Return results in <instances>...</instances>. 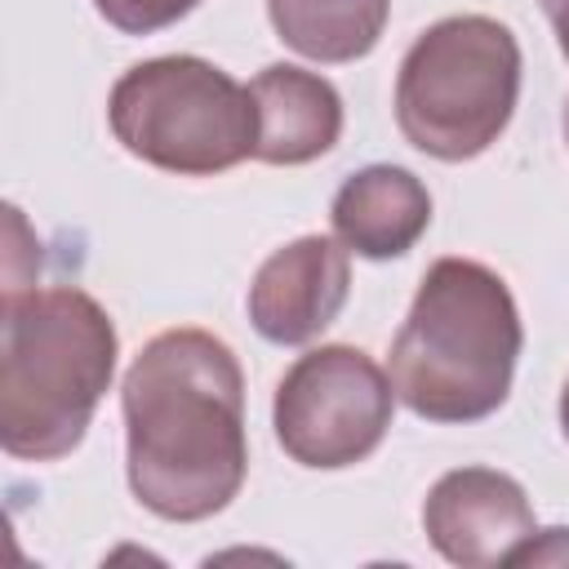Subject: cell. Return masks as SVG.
Segmentation results:
<instances>
[{"label": "cell", "instance_id": "cell-10", "mask_svg": "<svg viewBox=\"0 0 569 569\" xmlns=\"http://www.w3.org/2000/svg\"><path fill=\"white\" fill-rule=\"evenodd\" d=\"M329 222L347 253L387 262L409 253L431 227V191L400 164H365L338 187Z\"/></svg>", "mask_w": 569, "mask_h": 569}, {"label": "cell", "instance_id": "cell-3", "mask_svg": "<svg viewBox=\"0 0 569 569\" xmlns=\"http://www.w3.org/2000/svg\"><path fill=\"white\" fill-rule=\"evenodd\" d=\"M120 338L98 298L76 284L4 293L0 445L22 462L67 458L116 378Z\"/></svg>", "mask_w": 569, "mask_h": 569}, {"label": "cell", "instance_id": "cell-11", "mask_svg": "<svg viewBox=\"0 0 569 569\" xmlns=\"http://www.w3.org/2000/svg\"><path fill=\"white\" fill-rule=\"evenodd\" d=\"M276 36L311 62L365 58L391 13V0H267Z\"/></svg>", "mask_w": 569, "mask_h": 569}, {"label": "cell", "instance_id": "cell-12", "mask_svg": "<svg viewBox=\"0 0 569 569\" xmlns=\"http://www.w3.org/2000/svg\"><path fill=\"white\" fill-rule=\"evenodd\" d=\"M200 0H93V9L124 36H151L160 27H173Z\"/></svg>", "mask_w": 569, "mask_h": 569}, {"label": "cell", "instance_id": "cell-8", "mask_svg": "<svg viewBox=\"0 0 569 569\" xmlns=\"http://www.w3.org/2000/svg\"><path fill=\"white\" fill-rule=\"evenodd\" d=\"M351 293L347 244L329 236H298L276 249L249 284V320L276 347H302L325 333Z\"/></svg>", "mask_w": 569, "mask_h": 569}, {"label": "cell", "instance_id": "cell-13", "mask_svg": "<svg viewBox=\"0 0 569 569\" xmlns=\"http://www.w3.org/2000/svg\"><path fill=\"white\" fill-rule=\"evenodd\" d=\"M511 565H569V529H533Z\"/></svg>", "mask_w": 569, "mask_h": 569}, {"label": "cell", "instance_id": "cell-14", "mask_svg": "<svg viewBox=\"0 0 569 569\" xmlns=\"http://www.w3.org/2000/svg\"><path fill=\"white\" fill-rule=\"evenodd\" d=\"M538 4H542L547 22H551V31H556V44H560V53L569 58V0H538Z\"/></svg>", "mask_w": 569, "mask_h": 569}, {"label": "cell", "instance_id": "cell-5", "mask_svg": "<svg viewBox=\"0 0 569 569\" xmlns=\"http://www.w3.org/2000/svg\"><path fill=\"white\" fill-rule=\"evenodd\" d=\"M116 142L151 169L213 178L258 147V111L240 80L196 53L133 62L107 98Z\"/></svg>", "mask_w": 569, "mask_h": 569}, {"label": "cell", "instance_id": "cell-15", "mask_svg": "<svg viewBox=\"0 0 569 569\" xmlns=\"http://www.w3.org/2000/svg\"><path fill=\"white\" fill-rule=\"evenodd\" d=\"M560 431H565V440H569V382H565V391H560Z\"/></svg>", "mask_w": 569, "mask_h": 569}, {"label": "cell", "instance_id": "cell-6", "mask_svg": "<svg viewBox=\"0 0 569 569\" xmlns=\"http://www.w3.org/2000/svg\"><path fill=\"white\" fill-rule=\"evenodd\" d=\"M396 413L391 373L360 347L329 342L298 356L276 382L271 422L280 449L311 471H338L365 462Z\"/></svg>", "mask_w": 569, "mask_h": 569}, {"label": "cell", "instance_id": "cell-7", "mask_svg": "<svg viewBox=\"0 0 569 569\" xmlns=\"http://www.w3.org/2000/svg\"><path fill=\"white\" fill-rule=\"evenodd\" d=\"M422 529L449 565L489 569L511 565L538 525L516 476L493 467H458L431 485L422 502Z\"/></svg>", "mask_w": 569, "mask_h": 569}, {"label": "cell", "instance_id": "cell-4", "mask_svg": "<svg viewBox=\"0 0 569 569\" xmlns=\"http://www.w3.org/2000/svg\"><path fill=\"white\" fill-rule=\"evenodd\" d=\"M520 44L507 22L453 13L431 22L396 71V124L431 160H476L511 124Z\"/></svg>", "mask_w": 569, "mask_h": 569}, {"label": "cell", "instance_id": "cell-16", "mask_svg": "<svg viewBox=\"0 0 569 569\" xmlns=\"http://www.w3.org/2000/svg\"><path fill=\"white\" fill-rule=\"evenodd\" d=\"M560 124H565V142H569V102H565V116H560Z\"/></svg>", "mask_w": 569, "mask_h": 569}, {"label": "cell", "instance_id": "cell-1", "mask_svg": "<svg viewBox=\"0 0 569 569\" xmlns=\"http://www.w3.org/2000/svg\"><path fill=\"white\" fill-rule=\"evenodd\" d=\"M124 471L160 520H209L244 485V373L209 329H164L120 382Z\"/></svg>", "mask_w": 569, "mask_h": 569}, {"label": "cell", "instance_id": "cell-2", "mask_svg": "<svg viewBox=\"0 0 569 569\" xmlns=\"http://www.w3.org/2000/svg\"><path fill=\"white\" fill-rule=\"evenodd\" d=\"M525 347L520 311L498 271L471 258L427 267L405 325L391 338L396 400L427 422H480L511 396Z\"/></svg>", "mask_w": 569, "mask_h": 569}, {"label": "cell", "instance_id": "cell-9", "mask_svg": "<svg viewBox=\"0 0 569 569\" xmlns=\"http://www.w3.org/2000/svg\"><path fill=\"white\" fill-rule=\"evenodd\" d=\"M249 98L258 111V147L262 164H311L342 138V98L338 89L293 62H271L249 80Z\"/></svg>", "mask_w": 569, "mask_h": 569}]
</instances>
